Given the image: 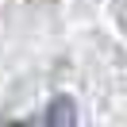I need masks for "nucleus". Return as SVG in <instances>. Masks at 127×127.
<instances>
[{"instance_id":"f257e3e1","label":"nucleus","mask_w":127,"mask_h":127,"mask_svg":"<svg viewBox=\"0 0 127 127\" xmlns=\"http://www.w3.org/2000/svg\"><path fill=\"white\" fill-rule=\"evenodd\" d=\"M42 123L46 127H73L77 123V108H73L69 96H54L46 108V116H42Z\"/></svg>"}]
</instances>
